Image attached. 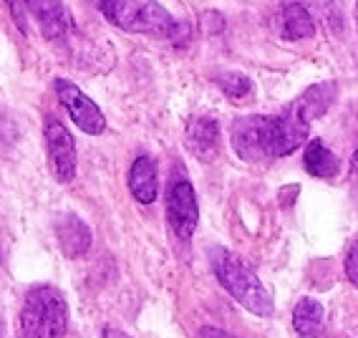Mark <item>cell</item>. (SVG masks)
<instances>
[{"instance_id": "6da1fadb", "label": "cell", "mask_w": 358, "mask_h": 338, "mask_svg": "<svg viewBox=\"0 0 358 338\" xmlns=\"http://www.w3.org/2000/svg\"><path fill=\"white\" fill-rule=\"evenodd\" d=\"M310 116L301 99L282 108L280 114H250L235 119L230 127L232 149L243 162H265L288 157L310 134Z\"/></svg>"}, {"instance_id": "7a4b0ae2", "label": "cell", "mask_w": 358, "mask_h": 338, "mask_svg": "<svg viewBox=\"0 0 358 338\" xmlns=\"http://www.w3.org/2000/svg\"><path fill=\"white\" fill-rule=\"evenodd\" d=\"M99 10L119 31L141 33L149 38L172 41V43L189 38V28L185 23H177L172 13L157 0H101Z\"/></svg>"}, {"instance_id": "3957f363", "label": "cell", "mask_w": 358, "mask_h": 338, "mask_svg": "<svg viewBox=\"0 0 358 338\" xmlns=\"http://www.w3.org/2000/svg\"><path fill=\"white\" fill-rule=\"evenodd\" d=\"M210 262L212 270L217 275L220 286L232 295V298L245 308V311L255 313L260 318L273 316L275 306L273 298L265 290V286L260 283V278L255 275V270L250 268L248 262L240 260L235 253L224 248H210Z\"/></svg>"}, {"instance_id": "277c9868", "label": "cell", "mask_w": 358, "mask_h": 338, "mask_svg": "<svg viewBox=\"0 0 358 338\" xmlns=\"http://www.w3.org/2000/svg\"><path fill=\"white\" fill-rule=\"evenodd\" d=\"M69 328V306L64 293L53 286L28 290L18 313L15 338H64Z\"/></svg>"}, {"instance_id": "5b68a950", "label": "cell", "mask_w": 358, "mask_h": 338, "mask_svg": "<svg viewBox=\"0 0 358 338\" xmlns=\"http://www.w3.org/2000/svg\"><path fill=\"white\" fill-rule=\"evenodd\" d=\"M166 220L179 240H192L199 225L197 192L185 174H174L166 190Z\"/></svg>"}, {"instance_id": "8992f818", "label": "cell", "mask_w": 358, "mask_h": 338, "mask_svg": "<svg viewBox=\"0 0 358 338\" xmlns=\"http://www.w3.org/2000/svg\"><path fill=\"white\" fill-rule=\"evenodd\" d=\"M43 136L53 177L61 185H69L71 179L76 177V144H73V136L66 129V124L61 119H56L53 114H45Z\"/></svg>"}, {"instance_id": "52a82bcc", "label": "cell", "mask_w": 358, "mask_h": 338, "mask_svg": "<svg viewBox=\"0 0 358 338\" xmlns=\"http://www.w3.org/2000/svg\"><path fill=\"white\" fill-rule=\"evenodd\" d=\"M53 89L58 94V101L64 104V108L69 111V116L83 134L99 136L106 129V116L101 114V108L91 101L76 83L66 81V78H56Z\"/></svg>"}, {"instance_id": "ba28073f", "label": "cell", "mask_w": 358, "mask_h": 338, "mask_svg": "<svg viewBox=\"0 0 358 338\" xmlns=\"http://www.w3.org/2000/svg\"><path fill=\"white\" fill-rule=\"evenodd\" d=\"M26 8L28 13L36 15L48 41H66L73 33V20L64 0H26Z\"/></svg>"}, {"instance_id": "9c48e42d", "label": "cell", "mask_w": 358, "mask_h": 338, "mask_svg": "<svg viewBox=\"0 0 358 338\" xmlns=\"http://www.w3.org/2000/svg\"><path fill=\"white\" fill-rule=\"evenodd\" d=\"M185 141L199 162H215L220 157V124L212 116H192Z\"/></svg>"}, {"instance_id": "30bf717a", "label": "cell", "mask_w": 358, "mask_h": 338, "mask_svg": "<svg viewBox=\"0 0 358 338\" xmlns=\"http://www.w3.org/2000/svg\"><path fill=\"white\" fill-rule=\"evenodd\" d=\"M56 235H58V248H61V253H64L66 258H71V260L89 253L91 230L81 217H76V215L61 217L56 225Z\"/></svg>"}, {"instance_id": "8fae6325", "label": "cell", "mask_w": 358, "mask_h": 338, "mask_svg": "<svg viewBox=\"0 0 358 338\" xmlns=\"http://www.w3.org/2000/svg\"><path fill=\"white\" fill-rule=\"evenodd\" d=\"M129 190L139 199L141 204H152L157 199V164L149 154H141L136 157L131 169H129Z\"/></svg>"}, {"instance_id": "7c38bea8", "label": "cell", "mask_w": 358, "mask_h": 338, "mask_svg": "<svg viewBox=\"0 0 358 338\" xmlns=\"http://www.w3.org/2000/svg\"><path fill=\"white\" fill-rule=\"evenodd\" d=\"M303 164H306L308 174H313V177H318V179H333V177H338V172H341L338 157H336L320 139H313L306 147Z\"/></svg>"}, {"instance_id": "4fadbf2b", "label": "cell", "mask_w": 358, "mask_h": 338, "mask_svg": "<svg viewBox=\"0 0 358 338\" xmlns=\"http://www.w3.org/2000/svg\"><path fill=\"white\" fill-rule=\"evenodd\" d=\"M293 325L303 338L320 336L323 325H326V311L315 298H301V303L293 311Z\"/></svg>"}, {"instance_id": "5bb4252c", "label": "cell", "mask_w": 358, "mask_h": 338, "mask_svg": "<svg viewBox=\"0 0 358 338\" xmlns=\"http://www.w3.org/2000/svg\"><path fill=\"white\" fill-rule=\"evenodd\" d=\"M282 38L285 41H303L315 36V23L306 8L298 3L282 8Z\"/></svg>"}, {"instance_id": "9a60e30c", "label": "cell", "mask_w": 358, "mask_h": 338, "mask_svg": "<svg viewBox=\"0 0 358 338\" xmlns=\"http://www.w3.org/2000/svg\"><path fill=\"white\" fill-rule=\"evenodd\" d=\"M298 99H301L303 106H306L308 116H310V119H318V116L326 114L328 106H331L333 99H336V83H331V81L315 83V86L303 91V96H298Z\"/></svg>"}, {"instance_id": "2e32d148", "label": "cell", "mask_w": 358, "mask_h": 338, "mask_svg": "<svg viewBox=\"0 0 358 338\" xmlns=\"http://www.w3.org/2000/svg\"><path fill=\"white\" fill-rule=\"evenodd\" d=\"M217 83L230 99H243L252 91V81L245 73H222V76H217Z\"/></svg>"}, {"instance_id": "e0dca14e", "label": "cell", "mask_w": 358, "mask_h": 338, "mask_svg": "<svg viewBox=\"0 0 358 338\" xmlns=\"http://www.w3.org/2000/svg\"><path fill=\"white\" fill-rule=\"evenodd\" d=\"M345 275H348V281L353 286H358V237L353 240L351 250H348V255H345Z\"/></svg>"}, {"instance_id": "ac0fdd59", "label": "cell", "mask_w": 358, "mask_h": 338, "mask_svg": "<svg viewBox=\"0 0 358 338\" xmlns=\"http://www.w3.org/2000/svg\"><path fill=\"white\" fill-rule=\"evenodd\" d=\"M6 6L10 8L13 23L26 33V0H6Z\"/></svg>"}, {"instance_id": "d6986e66", "label": "cell", "mask_w": 358, "mask_h": 338, "mask_svg": "<svg viewBox=\"0 0 358 338\" xmlns=\"http://www.w3.org/2000/svg\"><path fill=\"white\" fill-rule=\"evenodd\" d=\"M224 26V20L220 13H202V31L207 33V36H215V33H220Z\"/></svg>"}, {"instance_id": "ffe728a7", "label": "cell", "mask_w": 358, "mask_h": 338, "mask_svg": "<svg viewBox=\"0 0 358 338\" xmlns=\"http://www.w3.org/2000/svg\"><path fill=\"white\" fill-rule=\"evenodd\" d=\"M199 338H235V336H230V333H224V331H217V328H202V331H199Z\"/></svg>"}, {"instance_id": "44dd1931", "label": "cell", "mask_w": 358, "mask_h": 338, "mask_svg": "<svg viewBox=\"0 0 358 338\" xmlns=\"http://www.w3.org/2000/svg\"><path fill=\"white\" fill-rule=\"evenodd\" d=\"M106 338H129V336L122 331H116V328H106Z\"/></svg>"}, {"instance_id": "7402d4cb", "label": "cell", "mask_w": 358, "mask_h": 338, "mask_svg": "<svg viewBox=\"0 0 358 338\" xmlns=\"http://www.w3.org/2000/svg\"><path fill=\"white\" fill-rule=\"evenodd\" d=\"M353 177L358 179V149L353 152Z\"/></svg>"}, {"instance_id": "603a6c76", "label": "cell", "mask_w": 358, "mask_h": 338, "mask_svg": "<svg viewBox=\"0 0 358 338\" xmlns=\"http://www.w3.org/2000/svg\"><path fill=\"white\" fill-rule=\"evenodd\" d=\"M353 15H356V28H358V0H356V13Z\"/></svg>"}]
</instances>
